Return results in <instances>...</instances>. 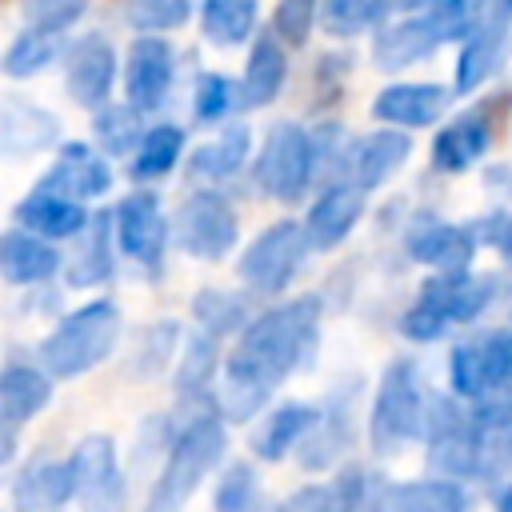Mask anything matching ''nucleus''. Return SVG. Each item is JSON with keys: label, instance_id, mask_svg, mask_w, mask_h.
<instances>
[{"label": "nucleus", "instance_id": "1a4fd4ad", "mask_svg": "<svg viewBox=\"0 0 512 512\" xmlns=\"http://www.w3.org/2000/svg\"><path fill=\"white\" fill-rule=\"evenodd\" d=\"M116 84V48L108 36L88 32L64 48V88L80 108H104Z\"/></svg>", "mask_w": 512, "mask_h": 512}, {"label": "nucleus", "instance_id": "9d476101", "mask_svg": "<svg viewBox=\"0 0 512 512\" xmlns=\"http://www.w3.org/2000/svg\"><path fill=\"white\" fill-rule=\"evenodd\" d=\"M176 52L164 36H136L124 60V96L136 112H156L172 88Z\"/></svg>", "mask_w": 512, "mask_h": 512}, {"label": "nucleus", "instance_id": "39448f33", "mask_svg": "<svg viewBox=\"0 0 512 512\" xmlns=\"http://www.w3.org/2000/svg\"><path fill=\"white\" fill-rule=\"evenodd\" d=\"M304 248H308L304 228L296 220H276L240 256V280L252 292H280L296 276V268L304 260Z\"/></svg>", "mask_w": 512, "mask_h": 512}, {"label": "nucleus", "instance_id": "ddd939ff", "mask_svg": "<svg viewBox=\"0 0 512 512\" xmlns=\"http://www.w3.org/2000/svg\"><path fill=\"white\" fill-rule=\"evenodd\" d=\"M40 188L60 192V196H68V200H80V204H84V200L104 196V192L112 188V168H108V160H104L96 148H88V144L72 140V144H64V148H60V156H56V164L44 172Z\"/></svg>", "mask_w": 512, "mask_h": 512}, {"label": "nucleus", "instance_id": "dca6fc26", "mask_svg": "<svg viewBox=\"0 0 512 512\" xmlns=\"http://www.w3.org/2000/svg\"><path fill=\"white\" fill-rule=\"evenodd\" d=\"M284 76H288V52H284V44L272 32H260L252 40V52H248V64H244L240 104H248V108L272 104L280 96V88H284Z\"/></svg>", "mask_w": 512, "mask_h": 512}, {"label": "nucleus", "instance_id": "412c9836", "mask_svg": "<svg viewBox=\"0 0 512 512\" xmlns=\"http://www.w3.org/2000/svg\"><path fill=\"white\" fill-rule=\"evenodd\" d=\"M256 16H260V0H204L200 28L216 48H236L252 40Z\"/></svg>", "mask_w": 512, "mask_h": 512}, {"label": "nucleus", "instance_id": "7ed1b4c3", "mask_svg": "<svg viewBox=\"0 0 512 512\" xmlns=\"http://www.w3.org/2000/svg\"><path fill=\"white\" fill-rule=\"evenodd\" d=\"M116 340H120V308L112 300H92L48 332V340L40 344V360L52 376H80L100 360H108Z\"/></svg>", "mask_w": 512, "mask_h": 512}, {"label": "nucleus", "instance_id": "9b49d317", "mask_svg": "<svg viewBox=\"0 0 512 512\" xmlns=\"http://www.w3.org/2000/svg\"><path fill=\"white\" fill-rule=\"evenodd\" d=\"M112 232H116L124 256H132L136 264H160L168 224H164L160 200L152 192H128L112 212Z\"/></svg>", "mask_w": 512, "mask_h": 512}, {"label": "nucleus", "instance_id": "4c0bfd02", "mask_svg": "<svg viewBox=\"0 0 512 512\" xmlns=\"http://www.w3.org/2000/svg\"><path fill=\"white\" fill-rule=\"evenodd\" d=\"M256 504V476L248 464H228L216 484V512H252Z\"/></svg>", "mask_w": 512, "mask_h": 512}, {"label": "nucleus", "instance_id": "423d86ee", "mask_svg": "<svg viewBox=\"0 0 512 512\" xmlns=\"http://www.w3.org/2000/svg\"><path fill=\"white\" fill-rule=\"evenodd\" d=\"M240 236L236 212L220 192H192L176 208V244L196 260H220Z\"/></svg>", "mask_w": 512, "mask_h": 512}, {"label": "nucleus", "instance_id": "ea45409f", "mask_svg": "<svg viewBox=\"0 0 512 512\" xmlns=\"http://www.w3.org/2000/svg\"><path fill=\"white\" fill-rule=\"evenodd\" d=\"M284 512H344V504H340L336 488H300L284 504Z\"/></svg>", "mask_w": 512, "mask_h": 512}, {"label": "nucleus", "instance_id": "f8f14e48", "mask_svg": "<svg viewBox=\"0 0 512 512\" xmlns=\"http://www.w3.org/2000/svg\"><path fill=\"white\" fill-rule=\"evenodd\" d=\"M60 136V120L24 100V96H0V160H24L44 148H52Z\"/></svg>", "mask_w": 512, "mask_h": 512}, {"label": "nucleus", "instance_id": "f3484780", "mask_svg": "<svg viewBox=\"0 0 512 512\" xmlns=\"http://www.w3.org/2000/svg\"><path fill=\"white\" fill-rule=\"evenodd\" d=\"M508 44H512L508 20H484L472 36H464V48L456 60V88L468 92L480 80H488L500 68V60L508 56Z\"/></svg>", "mask_w": 512, "mask_h": 512}, {"label": "nucleus", "instance_id": "72a5a7b5", "mask_svg": "<svg viewBox=\"0 0 512 512\" xmlns=\"http://www.w3.org/2000/svg\"><path fill=\"white\" fill-rule=\"evenodd\" d=\"M236 104H240V84H236V80H228L224 72H200V76H196L192 112H196L200 124H216V120H224Z\"/></svg>", "mask_w": 512, "mask_h": 512}, {"label": "nucleus", "instance_id": "cd10ccee", "mask_svg": "<svg viewBox=\"0 0 512 512\" xmlns=\"http://www.w3.org/2000/svg\"><path fill=\"white\" fill-rule=\"evenodd\" d=\"M180 152H184V132H180L176 124H156V128H148V132L140 136V144H136L132 176H136V180H160V176H168V172L176 168Z\"/></svg>", "mask_w": 512, "mask_h": 512}, {"label": "nucleus", "instance_id": "6e6552de", "mask_svg": "<svg viewBox=\"0 0 512 512\" xmlns=\"http://www.w3.org/2000/svg\"><path fill=\"white\" fill-rule=\"evenodd\" d=\"M52 400V380L32 364H8L0 372V464L16 456L20 428Z\"/></svg>", "mask_w": 512, "mask_h": 512}, {"label": "nucleus", "instance_id": "f704fd0d", "mask_svg": "<svg viewBox=\"0 0 512 512\" xmlns=\"http://www.w3.org/2000/svg\"><path fill=\"white\" fill-rule=\"evenodd\" d=\"M320 20V0H276L272 8V36L284 48H304Z\"/></svg>", "mask_w": 512, "mask_h": 512}, {"label": "nucleus", "instance_id": "393cba45", "mask_svg": "<svg viewBox=\"0 0 512 512\" xmlns=\"http://www.w3.org/2000/svg\"><path fill=\"white\" fill-rule=\"evenodd\" d=\"M112 276V216H96L84 228V244L68 264V284L88 288Z\"/></svg>", "mask_w": 512, "mask_h": 512}, {"label": "nucleus", "instance_id": "f03ea898", "mask_svg": "<svg viewBox=\"0 0 512 512\" xmlns=\"http://www.w3.org/2000/svg\"><path fill=\"white\" fill-rule=\"evenodd\" d=\"M228 448V432L216 416H196L172 444L164 472L152 484V496L144 504V512H184L188 496L200 488V480L224 460Z\"/></svg>", "mask_w": 512, "mask_h": 512}, {"label": "nucleus", "instance_id": "bb28decb", "mask_svg": "<svg viewBox=\"0 0 512 512\" xmlns=\"http://www.w3.org/2000/svg\"><path fill=\"white\" fill-rule=\"evenodd\" d=\"M388 12H392V0H320V24L340 40L384 28Z\"/></svg>", "mask_w": 512, "mask_h": 512}, {"label": "nucleus", "instance_id": "a19ab883", "mask_svg": "<svg viewBox=\"0 0 512 512\" xmlns=\"http://www.w3.org/2000/svg\"><path fill=\"white\" fill-rule=\"evenodd\" d=\"M492 8H496L500 20H512V0H492Z\"/></svg>", "mask_w": 512, "mask_h": 512}, {"label": "nucleus", "instance_id": "a211bd4d", "mask_svg": "<svg viewBox=\"0 0 512 512\" xmlns=\"http://www.w3.org/2000/svg\"><path fill=\"white\" fill-rule=\"evenodd\" d=\"M76 496L68 460H40L16 480V512H64Z\"/></svg>", "mask_w": 512, "mask_h": 512}, {"label": "nucleus", "instance_id": "f257e3e1", "mask_svg": "<svg viewBox=\"0 0 512 512\" xmlns=\"http://www.w3.org/2000/svg\"><path fill=\"white\" fill-rule=\"evenodd\" d=\"M316 336V300H292L284 308H272L240 332L228 364H224V384L232 388H252V392H272L312 348Z\"/></svg>", "mask_w": 512, "mask_h": 512}, {"label": "nucleus", "instance_id": "c756f323", "mask_svg": "<svg viewBox=\"0 0 512 512\" xmlns=\"http://www.w3.org/2000/svg\"><path fill=\"white\" fill-rule=\"evenodd\" d=\"M92 132H96V144L104 148V152H112V156H124L128 148H136L140 144V112L132 108V104H104V108H96V116H92Z\"/></svg>", "mask_w": 512, "mask_h": 512}, {"label": "nucleus", "instance_id": "473e14b6", "mask_svg": "<svg viewBox=\"0 0 512 512\" xmlns=\"http://www.w3.org/2000/svg\"><path fill=\"white\" fill-rule=\"evenodd\" d=\"M192 312H196V320L204 324L208 336H224V332H236L248 320V300L232 296V292H220V288H204L192 300Z\"/></svg>", "mask_w": 512, "mask_h": 512}, {"label": "nucleus", "instance_id": "5701e85b", "mask_svg": "<svg viewBox=\"0 0 512 512\" xmlns=\"http://www.w3.org/2000/svg\"><path fill=\"white\" fill-rule=\"evenodd\" d=\"M356 216H360V196H356L352 188H328V192L312 204L308 224H304V236H308V244H316V248H332V244L356 224Z\"/></svg>", "mask_w": 512, "mask_h": 512}, {"label": "nucleus", "instance_id": "c9c22d12", "mask_svg": "<svg viewBox=\"0 0 512 512\" xmlns=\"http://www.w3.org/2000/svg\"><path fill=\"white\" fill-rule=\"evenodd\" d=\"M484 140H488V128H484L480 116L456 120L452 128L440 132V140H436V160H440L444 168H460V164H468V160L484 148Z\"/></svg>", "mask_w": 512, "mask_h": 512}, {"label": "nucleus", "instance_id": "6ab92c4d", "mask_svg": "<svg viewBox=\"0 0 512 512\" xmlns=\"http://www.w3.org/2000/svg\"><path fill=\"white\" fill-rule=\"evenodd\" d=\"M448 104V92L440 84H388L376 100L372 112L388 124H404V128H420L432 124Z\"/></svg>", "mask_w": 512, "mask_h": 512}, {"label": "nucleus", "instance_id": "b1692460", "mask_svg": "<svg viewBox=\"0 0 512 512\" xmlns=\"http://www.w3.org/2000/svg\"><path fill=\"white\" fill-rule=\"evenodd\" d=\"M248 152H252V132H248L244 124H228L216 140H208V144H200V148L192 152L188 168H192L196 176L224 180V176H232V172L244 168Z\"/></svg>", "mask_w": 512, "mask_h": 512}, {"label": "nucleus", "instance_id": "aec40b11", "mask_svg": "<svg viewBox=\"0 0 512 512\" xmlns=\"http://www.w3.org/2000/svg\"><path fill=\"white\" fill-rule=\"evenodd\" d=\"M436 44H440V40L432 36V28L412 12V16H404V20H396V24H384V28L376 32L372 60H376L384 72H400V68H408V64L432 56Z\"/></svg>", "mask_w": 512, "mask_h": 512}, {"label": "nucleus", "instance_id": "58836bf2", "mask_svg": "<svg viewBox=\"0 0 512 512\" xmlns=\"http://www.w3.org/2000/svg\"><path fill=\"white\" fill-rule=\"evenodd\" d=\"M88 12V0H24V16L32 28L68 32Z\"/></svg>", "mask_w": 512, "mask_h": 512}, {"label": "nucleus", "instance_id": "20e7f679", "mask_svg": "<svg viewBox=\"0 0 512 512\" xmlns=\"http://www.w3.org/2000/svg\"><path fill=\"white\" fill-rule=\"evenodd\" d=\"M316 148L312 136L300 124H272L264 136V148L256 156V184L276 200H296L312 180Z\"/></svg>", "mask_w": 512, "mask_h": 512}, {"label": "nucleus", "instance_id": "4be33fe9", "mask_svg": "<svg viewBox=\"0 0 512 512\" xmlns=\"http://www.w3.org/2000/svg\"><path fill=\"white\" fill-rule=\"evenodd\" d=\"M64 32H52V28H24L12 44H8V52H4V60H0V68H4V76H12V80H24V76H36V72H44L52 60H60L64 56Z\"/></svg>", "mask_w": 512, "mask_h": 512}, {"label": "nucleus", "instance_id": "e433bc0d", "mask_svg": "<svg viewBox=\"0 0 512 512\" xmlns=\"http://www.w3.org/2000/svg\"><path fill=\"white\" fill-rule=\"evenodd\" d=\"M216 364H220V356H216V336L196 332V336L188 340L184 364H180V372H176V388H180V392H200V388L212 380Z\"/></svg>", "mask_w": 512, "mask_h": 512}, {"label": "nucleus", "instance_id": "2f4dec72", "mask_svg": "<svg viewBox=\"0 0 512 512\" xmlns=\"http://www.w3.org/2000/svg\"><path fill=\"white\" fill-rule=\"evenodd\" d=\"M408 156V140L400 132H376L356 152V176L360 184H380L400 160Z\"/></svg>", "mask_w": 512, "mask_h": 512}, {"label": "nucleus", "instance_id": "7c9ffc66", "mask_svg": "<svg viewBox=\"0 0 512 512\" xmlns=\"http://www.w3.org/2000/svg\"><path fill=\"white\" fill-rule=\"evenodd\" d=\"M188 16V0H124V24H132L140 36H164L172 28H184Z\"/></svg>", "mask_w": 512, "mask_h": 512}, {"label": "nucleus", "instance_id": "2eb2a0df", "mask_svg": "<svg viewBox=\"0 0 512 512\" xmlns=\"http://www.w3.org/2000/svg\"><path fill=\"white\" fill-rule=\"evenodd\" d=\"M60 268V252L52 248V240L28 232V228H12L0 232V276L12 284H40L48 276H56Z\"/></svg>", "mask_w": 512, "mask_h": 512}, {"label": "nucleus", "instance_id": "4468645a", "mask_svg": "<svg viewBox=\"0 0 512 512\" xmlns=\"http://www.w3.org/2000/svg\"><path fill=\"white\" fill-rule=\"evenodd\" d=\"M88 208L80 200H68L60 192H48L36 184V192H28L20 204H16V224L44 236V240H68V236H80L88 228Z\"/></svg>", "mask_w": 512, "mask_h": 512}, {"label": "nucleus", "instance_id": "c85d7f7f", "mask_svg": "<svg viewBox=\"0 0 512 512\" xmlns=\"http://www.w3.org/2000/svg\"><path fill=\"white\" fill-rule=\"evenodd\" d=\"M308 424H312V408L308 404H284L272 416H264V424L252 432V452L260 460H280L300 440V432Z\"/></svg>", "mask_w": 512, "mask_h": 512}, {"label": "nucleus", "instance_id": "0eeeda50", "mask_svg": "<svg viewBox=\"0 0 512 512\" xmlns=\"http://www.w3.org/2000/svg\"><path fill=\"white\" fill-rule=\"evenodd\" d=\"M76 500L84 512H120L124 504V476L116 464V448L108 436H88L68 456Z\"/></svg>", "mask_w": 512, "mask_h": 512}, {"label": "nucleus", "instance_id": "a878e982", "mask_svg": "<svg viewBox=\"0 0 512 512\" xmlns=\"http://www.w3.org/2000/svg\"><path fill=\"white\" fill-rule=\"evenodd\" d=\"M484 8H488V0H424L416 16L432 28V36L440 44H448V40L472 36L484 24Z\"/></svg>", "mask_w": 512, "mask_h": 512}]
</instances>
